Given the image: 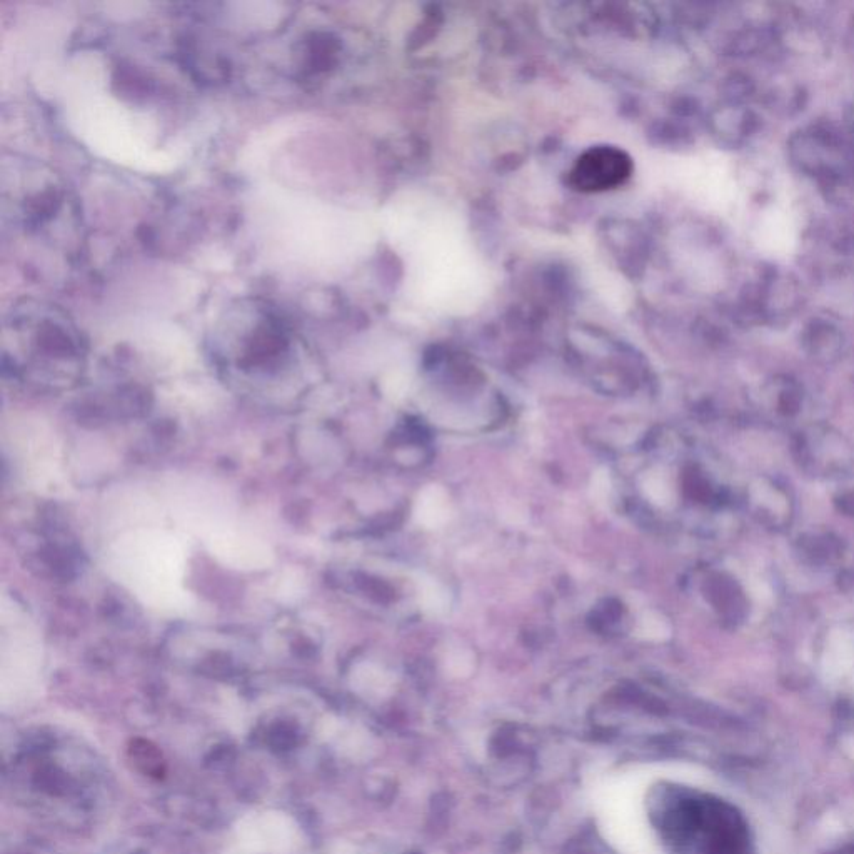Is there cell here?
<instances>
[{
  "instance_id": "cell-5",
  "label": "cell",
  "mask_w": 854,
  "mask_h": 854,
  "mask_svg": "<svg viewBox=\"0 0 854 854\" xmlns=\"http://www.w3.org/2000/svg\"><path fill=\"white\" fill-rule=\"evenodd\" d=\"M854 663V636L844 629H834L829 634L823 654V668L831 676L848 671Z\"/></svg>"
},
{
  "instance_id": "cell-7",
  "label": "cell",
  "mask_w": 854,
  "mask_h": 854,
  "mask_svg": "<svg viewBox=\"0 0 854 854\" xmlns=\"http://www.w3.org/2000/svg\"><path fill=\"white\" fill-rule=\"evenodd\" d=\"M636 633H638L639 638L646 639V641H666L671 636V626L661 614L649 611L639 619Z\"/></svg>"
},
{
  "instance_id": "cell-9",
  "label": "cell",
  "mask_w": 854,
  "mask_h": 854,
  "mask_svg": "<svg viewBox=\"0 0 854 854\" xmlns=\"http://www.w3.org/2000/svg\"><path fill=\"white\" fill-rule=\"evenodd\" d=\"M611 491H613L611 476L606 469H599L594 473L593 481H591V494H593L594 501L596 503L608 501Z\"/></svg>"
},
{
  "instance_id": "cell-6",
  "label": "cell",
  "mask_w": 854,
  "mask_h": 854,
  "mask_svg": "<svg viewBox=\"0 0 854 854\" xmlns=\"http://www.w3.org/2000/svg\"><path fill=\"white\" fill-rule=\"evenodd\" d=\"M419 603L429 614H443L449 606L448 591L434 579H422L419 583Z\"/></svg>"
},
{
  "instance_id": "cell-1",
  "label": "cell",
  "mask_w": 854,
  "mask_h": 854,
  "mask_svg": "<svg viewBox=\"0 0 854 854\" xmlns=\"http://www.w3.org/2000/svg\"><path fill=\"white\" fill-rule=\"evenodd\" d=\"M2 221L6 231L44 249L67 252L79 234V212L61 177L36 162L14 161L2 174Z\"/></svg>"
},
{
  "instance_id": "cell-4",
  "label": "cell",
  "mask_w": 854,
  "mask_h": 854,
  "mask_svg": "<svg viewBox=\"0 0 854 854\" xmlns=\"http://www.w3.org/2000/svg\"><path fill=\"white\" fill-rule=\"evenodd\" d=\"M451 514L448 493L441 486L422 489L414 503V519L422 528L438 529L448 523Z\"/></svg>"
},
{
  "instance_id": "cell-3",
  "label": "cell",
  "mask_w": 854,
  "mask_h": 854,
  "mask_svg": "<svg viewBox=\"0 0 854 854\" xmlns=\"http://www.w3.org/2000/svg\"><path fill=\"white\" fill-rule=\"evenodd\" d=\"M633 159L616 146L589 147L568 172V184L583 194H599L624 186L633 176Z\"/></svg>"
},
{
  "instance_id": "cell-8",
  "label": "cell",
  "mask_w": 854,
  "mask_h": 854,
  "mask_svg": "<svg viewBox=\"0 0 854 854\" xmlns=\"http://www.w3.org/2000/svg\"><path fill=\"white\" fill-rule=\"evenodd\" d=\"M644 494L649 501L659 506H666L673 499V488L666 474L661 471H653L649 473L643 481Z\"/></svg>"
},
{
  "instance_id": "cell-10",
  "label": "cell",
  "mask_w": 854,
  "mask_h": 854,
  "mask_svg": "<svg viewBox=\"0 0 854 854\" xmlns=\"http://www.w3.org/2000/svg\"><path fill=\"white\" fill-rule=\"evenodd\" d=\"M751 593H753L754 598H758L759 601H769V599H771V589H769L766 584L761 583V581H758V583L751 586Z\"/></svg>"
},
{
  "instance_id": "cell-2",
  "label": "cell",
  "mask_w": 854,
  "mask_h": 854,
  "mask_svg": "<svg viewBox=\"0 0 854 854\" xmlns=\"http://www.w3.org/2000/svg\"><path fill=\"white\" fill-rule=\"evenodd\" d=\"M4 359L12 367L41 364L71 372L81 362L82 336L69 312L52 302L22 299L4 317Z\"/></svg>"
}]
</instances>
